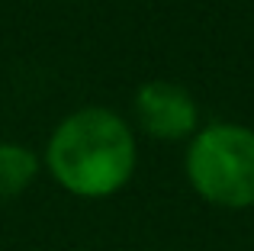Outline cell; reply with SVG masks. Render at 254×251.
Masks as SVG:
<instances>
[{
	"label": "cell",
	"mask_w": 254,
	"mask_h": 251,
	"mask_svg": "<svg viewBox=\"0 0 254 251\" xmlns=\"http://www.w3.org/2000/svg\"><path fill=\"white\" fill-rule=\"evenodd\" d=\"M39 174V158L32 148L16 142H0V200L19 196Z\"/></svg>",
	"instance_id": "obj_4"
},
{
	"label": "cell",
	"mask_w": 254,
	"mask_h": 251,
	"mask_svg": "<svg viewBox=\"0 0 254 251\" xmlns=\"http://www.w3.org/2000/svg\"><path fill=\"white\" fill-rule=\"evenodd\" d=\"M49 174L81 200H103L129 184L135 171V138L119 113L84 107L64 116L45 148Z\"/></svg>",
	"instance_id": "obj_1"
},
{
	"label": "cell",
	"mask_w": 254,
	"mask_h": 251,
	"mask_svg": "<svg viewBox=\"0 0 254 251\" xmlns=\"http://www.w3.org/2000/svg\"><path fill=\"white\" fill-rule=\"evenodd\" d=\"M135 116L148 135L161 142H177V138L196 135L199 110L196 100L187 94L180 84L171 81H151L142 84L135 94Z\"/></svg>",
	"instance_id": "obj_3"
},
{
	"label": "cell",
	"mask_w": 254,
	"mask_h": 251,
	"mask_svg": "<svg viewBox=\"0 0 254 251\" xmlns=\"http://www.w3.org/2000/svg\"><path fill=\"white\" fill-rule=\"evenodd\" d=\"M187 181L206 203L222 209L254 206V129L212 123L190 138Z\"/></svg>",
	"instance_id": "obj_2"
}]
</instances>
